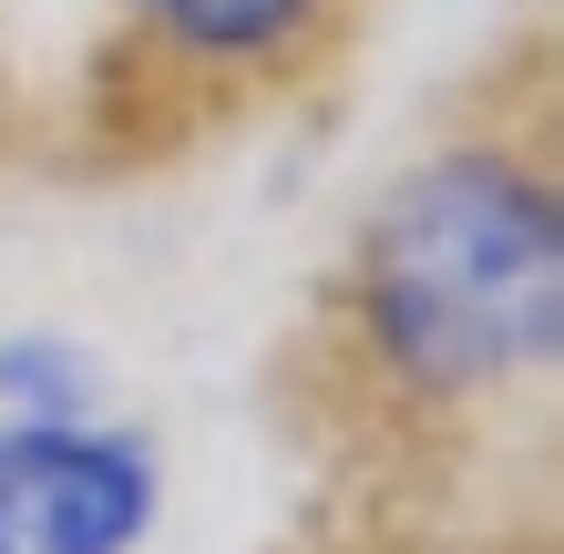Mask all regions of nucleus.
I'll list each match as a JSON object with an SVG mask.
<instances>
[{"label": "nucleus", "instance_id": "nucleus-1", "mask_svg": "<svg viewBox=\"0 0 564 554\" xmlns=\"http://www.w3.org/2000/svg\"><path fill=\"white\" fill-rule=\"evenodd\" d=\"M564 360V175L544 113H482L380 175L308 318L349 452L431 472L544 411Z\"/></svg>", "mask_w": 564, "mask_h": 554}, {"label": "nucleus", "instance_id": "nucleus-3", "mask_svg": "<svg viewBox=\"0 0 564 554\" xmlns=\"http://www.w3.org/2000/svg\"><path fill=\"white\" fill-rule=\"evenodd\" d=\"M164 534V452L144 421L0 432V554H144Z\"/></svg>", "mask_w": 564, "mask_h": 554}, {"label": "nucleus", "instance_id": "nucleus-5", "mask_svg": "<svg viewBox=\"0 0 564 554\" xmlns=\"http://www.w3.org/2000/svg\"><path fill=\"white\" fill-rule=\"evenodd\" d=\"M0 134H11V93H0Z\"/></svg>", "mask_w": 564, "mask_h": 554}, {"label": "nucleus", "instance_id": "nucleus-4", "mask_svg": "<svg viewBox=\"0 0 564 554\" xmlns=\"http://www.w3.org/2000/svg\"><path fill=\"white\" fill-rule=\"evenodd\" d=\"M113 411V370L83 329H0V432H52V421H104Z\"/></svg>", "mask_w": 564, "mask_h": 554}, {"label": "nucleus", "instance_id": "nucleus-2", "mask_svg": "<svg viewBox=\"0 0 564 554\" xmlns=\"http://www.w3.org/2000/svg\"><path fill=\"white\" fill-rule=\"evenodd\" d=\"M359 0H113V93L175 134L308 93L349 52Z\"/></svg>", "mask_w": 564, "mask_h": 554}]
</instances>
